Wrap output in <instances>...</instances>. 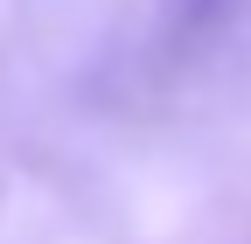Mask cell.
<instances>
[{
	"label": "cell",
	"instance_id": "cell-1",
	"mask_svg": "<svg viewBox=\"0 0 251 244\" xmlns=\"http://www.w3.org/2000/svg\"><path fill=\"white\" fill-rule=\"evenodd\" d=\"M224 7H230V0H168V28H175V35H196V28H209Z\"/></svg>",
	"mask_w": 251,
	"mask_h": 244
}]
</instances>
